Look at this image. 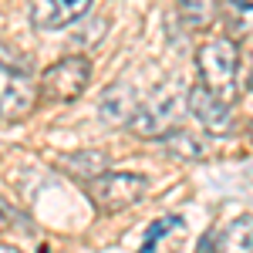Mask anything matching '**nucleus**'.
<instances>
[{
  "label": "nucleus",
  "mask_w": 253,
  "mask_h": 253,
  "mask_svg": "<svg viewBox=\"0 0 253 253\" xmlns=\"http://www.w3.org/2000/svg\"><path fill=\"white\" fill-rule=\"evenodd\" d=\"M196 68L203 88L219 101H236L240 88V44L233 38H210L196 51Z\"/></svg>",
  "instance_id": "nucleus-1"
},
{
  "label": "nucleus",
  "mask_w": 253,
  "mask_h": 253,
  "mask_svg": "<svg viewBox=\"0 0 253 253\" xmlns=\"http://www.w3.org/2000/svg\"><path fill=\"white\" fill-rule=\"evenodd\" d=\"M186 98H189V91L182 88V81L172 78V81H166V84H159L156 91H152V98L142 101L135 118L128 122L132 132L142 138H166L169 132L179 128L182 112H186Z\"/></svg>",
  "instance_id": "nucleus-2"
},
{
  "label": "nucleus",
  "mask_w": 253,
  "mask_h": 253,
  "mask_svg": "<svg viewBox=\"0 0 253 253\" xmlns=\"http://www.w3.org/2000/svg\"><path fill=\"white\" fill-rule=\"evenodd\" d=\"M149 193V179L138 172H101L88 182V196L101 213H122L142 203Z\"/></svg>",
  "instance_id": "nucleus-3"
},
{
  "label": "nucleus",
  "mask_w": 253,
  "mask_h": 253,
  "mask_svg": "<svg viewBox=\"0 0 253 253\" xmlns=\"http://www.w3.org/2000/svg\"><path fill=\"white\" fill-rule=\"evenodd\" d=\"M91 78V61L71 54V58H61L58 64H51L44 75H41L38 95L44 101H75V98L88 88Z\"/></svg>",
  "instance_id": "nucleus-4"
},
{
  "label": "nucleus",
  "mask_w": 253,
  "mask_h": 253,
  "mask_svg": "<svg viewBox=\"0 0 253 253\" xmlns=\"http://www.w3.org/2000/svg\"><path fill=\"white\" fill-rule=\"evenodd\" d=\"M91 10V0H31V20L41 31H61L78 24Z\"/></svg>",
  "instance_id": "nucleus-5"
},
{
  "label": "nucleus",
  "mask_w": 253,
  "mask_h": 253,
  "mask_svg": "<svg viewBox=\"0 0 253 253\" xmlns=\"http://www.w3.org/2000/svg\"><path fill=\"white\" fill-rule=\"evenodd\" d=\"M31 108H34L31 81L0 64V122H17V118L31 115Z\"/></svg>",
  "instance_id": "nucleus-6"
},
{
  "label": "nucleus",
  "mask_w": 253,
  "mask_h": 253,
  "mask_svg": "<svg viewBox=\"0 0 253 253\" xmlns=\"http://www.w3.org/2000/svg\"><path fill=\"white\" fill-rule=\"evenodd\" d=\"M186 108L193 112V118L206 128V132H210V135H226V132L233 128V112H230V105H226V101H219L216 95H210L203 84L189 91Z\"/></svg>",
  "instance_id": "nucleus-7"
},
{
  "label": "nucleus",
  "mask_w": 253,
  "mask_h": 253,
  "mask_svg": "<svg viewBox=\"0 0 253 253\" xmlns=\"http://www.w3.org/2000/svg\"><path fill=\"white\" fill-rule=\"evenodd\" d=\"M199 253H253V216H236L199 243Z\"/></svg>",
  "instance_id": "nucleus-8"
},
{
  "label": "nucleus",
  "mask_w": 253,
  "mask_h": 253,
  "mask_svg": "<svg viewBox=\"0 0 253 253\" xmlns=\"http://www.w3.org/2000/svg\"><path fill=\"white\" fill-rule=\"evenodd\" d=\"M98 112L108 118V122H115V125H125V122L135 118L138 98L128 84H112V88L101 95V101H98Z\"/></svg>",
  "instance_id": "nucleus-9"
},
{
  "label": "nucleus",
  "mask_w": 253,
  "mask_h": 253,
  "mask_svg": "<svg viewBox=\"0 0 253 253\" xmlns=\"http://www.w3.org/2000/svg\"><path fill=\"white\" fill-rule=\"evenodd\" d=\"M61 169L71 179H81V182H91L101 172H108V156L98 152V149H81V152H71V156L61 159Z\"/></svg>",
  "instance_id": "nucleus-10"
},
{
  "label": "nucleus",
  "mask_w": 253,
  "mask_h": 253,
  "mask_svg": "<svg viewBox=\"0 0 253 253\" xmlns=\"http://www.w3.org/2000/svg\"><path fill=\"white\" fill-rule=\"evenodd\" d=\"M175 7H179V17L189 31H206L216 20L219 0H175Z\"/></svg>",
  "instance_id": "nucleus-11"
},
{
  "label": "nucleus",
  "mask_w": 253,
  "mask_h": 253,
  "mask_svg": "<svg viewBox=\"0 0 253 253\" xmlns=\"http://www.w3.org/2000/svg\"><path fill=\"white\" fill-rule=\"evenodd\" d=\"M162 142L169 145V152H172V156L199 159V156H203V152H206V149H203V145H199L196 138H189V135H186V132H179V128H175V132H169V135L162 138Z\"/></svg>",
  "instance_id": "nucleus-12"
},
{
  "label": "nucleus",
  "mask_w": 253,
  "mask_h": 253,
  "mask_svg": "<svg viewBox=\"0 0 253 253\" xmlns=\"http://www.w3.org/2000/svg\"><path fill=\"white\" fill-rule=\"evenodd\" d=\"M233 14H253V0H230Z\"/></svg>",
  "instance_id": "nucleus-13"
},
{
  "label": "nucleus",
  "mask_w": 253,
  "mask_h": 253,
  "mask_svg": "<svg viewBox=\"0 0 253 253\" xmlns=\"http://www.w3.org/2000/svg\"><path fill=\"white\" fill-rule=\"evenodd\" d=\"M3 230H7V213L0 210V233H3Z\"/></svg>",
  "instance_id": "nucleus-14"
},
{
  "label": "nucleus",
  "mask_w": 253,
  "mask_h": 253,
  "mask_svg": "<svg viewBox=\"0 0 253 253\" xmlns=\"http://www.w3.org/2000/svg\"><path fill=\"white\" fill-rule=\"evenodd\" d=\"M0 253H20V250H14V247H7V243H0Z\"/></svg>",
  "instance_id": "nucleus-15"
}]
</instances>
